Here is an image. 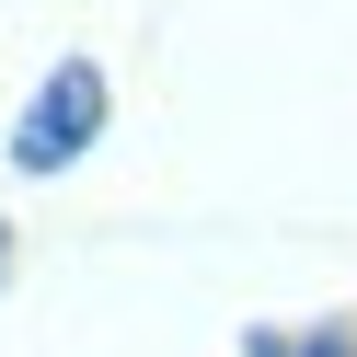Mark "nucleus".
Returning <instances> with one entry per match:
<instances>
[{"mask_svg":"<svg viewBox=\"0 0 357 357\" xmlns=\"http://www.w3.org/2000/svg\"><path fill=\"white\" fill-rule=\"evenodd\" d=\"M0 265H12V219H0Z\"/></svg>","mask_w":357,"mask_h":357,"instance_id":"3","label":"nucleus"},{"mask_svg":"<svg viewBox=\"0 0 357 357\" xmlns=\"http://www.w3.org/2000/svg\"><path fill=\"white\" fill-rule=\"evenodd\" d=\"M104 116H116V81H104V58H58V70L35 81V104L12 116V173H70L81 150L104 139Z\"/></svg>","mask_w":357,"mask_h":357,"instance_id":"1","label":"nucleus"},{"mask_svg":"<svg viewBox=\"0 0 357 357\" xmlns=\"http://www.w3.org/2000/svg\"><path fill=\"white\" fill-rule=\"evenodd\" d=\"M242 357H357V334H346V323H311V334H254Z\"/></svg>","mask_w":357,"mask_h":357,"instance_id":"2","label":"nucleus"}]
</instances>
